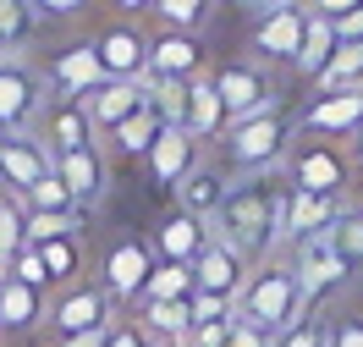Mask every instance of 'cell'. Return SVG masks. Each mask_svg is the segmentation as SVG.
I'll list each match as a JSON object with an SVG mask.
<instances>
[{
  "label": "cell",
  "instance_id": "obj_1",
  "mask_svg": "<svg viewBox=\"0 0 363 347\" xmlns=\"http://www.w3.org/2000/svg\"><path fill=\"white\" fill-rule=\"evenodd\" d=\"M281 199H286V177L281 171H259V177H237L226 187L220 209L209 215L215 237L237 243L248 259L281 254Z\"/></svg>",
  "mask_w": 363,
  "mask_h": 347
},
{
  "label": "cell",
  "instance_id": "obj_2",
  "mask_svg": "<svg viewBox=\"0 0 363 347\" xmlns=\"http://www.w3.org/2000/svg\"><path fill=\"white\" fill-rule=\"evenodd\" d=\"M297 138V121L286 111H270V116H248V121H231L220 138L209 143L215 165L226 171L231 182L237 177H259V171H281L286 149Z\"/></svg>",
  "mask_w": 363,
  "mask_h": 347
},
{
  "label": "cell",
  "instance_id": "obj_3",
  "mask_svg": "<svg viewBox=\"0 0 363 347\" xmlns=\"http://www.w3.org/2000/svg\"><path fill=\"white\" fill-rule=\"evenodd\" d=\"M303 309H308V303H303V281H297L292 254L253 259L248 281H242V292H237V314L253 320V325H264V331H286Z\"/></svg>",
  "mask_w": 363,
  "mask_h": 347
},
{
  "label": "cell",
  "instance_id": "obj_4",
  "mask_svg": "<svg viewBox=\"0 0 363 347\" xmlns=\"http://www.w3.org/2000/svg\"><path fill=\"white\" fill-rule=\"evenodd\" d=\"M281 177L297 193H319V199H352V155H347V138H314V133H297L286 160H281Z\"/></svg>",
  "mask_w": 363,
  "mask_h": 347
},
{
  "label": "cell",
  "instance_id": "obj_5",
  "mask_svg": "<svg viewBox=\"0 0 363 347\" xmlns=\"http://www.w3.org/2000/svg\"><path fill=\"white\" fill-rule=\"evenodd\" d=\"M215 89H220V105H226V127L231 121H248V116H270L281 111V83H275V67L253 61L248 50H237L226 61L209 67Z\"/></svg>",
  "mask_w": 363,
  "mask_h": 347
},
{
  "label": "cell",
  "instance_id": "obj_6",
  "mask_svg": "<svg viewBox=\"0 0 363 347\" xmlns=\"http://www.w3.org/2000/svg\"><path fill=\"white\" fill-rule=\"evenodd\" d=\"M155 265H160V254H155L149 237H138V231H116L111 243L99 248V259H94V281L116 298V309H133V303L143 298L149 276H155Z\"/></svg>",
  "mask_w": 363,
  "mask_h": 347
},
{
  "label": "cell",
  "instance_id": "obj_7",
  "mask_svg": "<svg viewBox=\"0 0 363 347\" xmlns=\"http://www.w3.org/2000/svg\"><path fill=\"white\" fill-rule=\"evenodd\" d=\"M116 314H127V309H116L111 292H105L94 276H83V281H72V287H61V292H50V314H45L39 342L77 336V331H105Z\"/></svg>",
  "mask_w": 363,
  "mask_h": 347
},
{
  "label": "cell",
  "instance_id": "obj_8",
  "mask_svg": "<svg viewBox=\"0 0 363 347\" xmlns=\"http://www.w3.org/2000/svg\"><path fill=\"white\" fill-rule=\"evenodd\" d=\"M50 99L45 72L28 55H0V138H23L33 133V121Z\"/></svg>",
  "mask_w": 363,
  "mask_h": 347
},
{
  "label": "cell",
  "instance_id": "obj_9",
  "mask_svg": "<svg viewBox=\"0 0 363 347\" xmlns=\"http://www.w3.org/2000/svg\"><path fill=\"white\" fill-rule=\"evenodd\" d=\"M286 254H292V265H297V281H303V303H308V309H325L336 292H347L352 265H347L325 237H303V243H292Z\"/></svg>",
  "mask_w": 363,
  "mask_h": 347
},
{
  "label": "cell",
  "instance_id": "obj_10",
  "mask_svg": "<svg viewBox=\"0 0 363 347\" xmlns=\"http://www.w3.org/2000/svg\"><path fill=\"white\" fill-rule=\"evenodd\" d=\"M94 55H99V72L105 77H143L149 72V28L127 23V17H105V23L89 33Z\"/></svg>",
  "mask_w": 363,
  "mask_h": 347
},
{
  "label": "cell",
  "instance_id": "obj_11",
  "mask_svg": "<svg viewBox=\"0 0 363 347\" xmlns=\"http://www.w3.org/2000/svg\"><path fill=\"white\" fill-rule=\"evenodd\" d=\"M199 160H209V143H204V138H193L182 121H165V127H160V138H155V149L143 155L149 187H155V193H171V187H177Z\"/></svg>",
  "mask_w": 363,
  "mask_h": 347
},
{
  "label": "cell",
  "instance_id": "obj_12",
  "mask_svg": "<svg viewBox=\"0 0 363 347\" xmlns=\"http://www.w3.org/2000/svg\"><path fill=\"white\" fill-rule=\"evenodd\" d=\"M215 67L209 61V45L204 33H193V28H155L149 33V72L143 77H204Z\"/></svg>",
  "mask_w": 363,
  "mask_h": 347
},
{
  "label": "cell",
  "instance_id": "obj_13",
  "mask_svg": "<svg viewBox=\"0 0 363 347\" xmlns=\"http://www.w3.org/2000/svg\"><path fill=\"white\" fill-rule=\"evenodd\" d=\"M303 33H308V11H303V6H281V11H270V17H253L248 55L264 61V67H297Z\"/></svg>",
  "mask_w": 363,
  "mask_h": 347
},
{
  "label": "cell",
  "instance_id": "obj_14",
  "mask_svg": "<svg viewBox=\"0 0 363 347\" xmlns=\"http://www.w3.org/2000/svg\"><path fill=\"white\" fill-rule=\"evenodd\" d=\"M55 177L72 187V199L83 215L111 199V155H105V143H83V149H67V155H55Z\"/></svg>",
  "mask_w": 363,
  "mask_h": 347
},
{
  "label": "cell",
  "instance_id": "obj_15",
  "mask_svg": "<svg viewBox=\"0 0 363 347\" xmlns=\"http://www.w3.org/2000/svg\"><path fill=\"white\" fill-rule=\"evenodd\" d=\"M33 138L45 143L50 160H55V155H67V149L99 143V133H94L89 105H83V99H61V94H50L45 111H39V121H33Z\"/></svg>",
  "mask_w": 363,
  "mask_h": 347
},
{
  "label": "cell",
  "instance_id": "obj_16",
  "mask_svg": "<svg viewBox=\"0 0 363 347\" xmlns=\"http://www.w3.org/2000/svg\"><path fill=\"white\" fill-rule=\"evenodd\" d=\"M209 237H215L209 215H193V209H182V204H171L155 226H149L155 254H160V259H177V265H193V259L209 248Z\"/></svg>",
  "mask_w": 363,
  "mask_h": 347
},
{
  "label": "cell",
  "instance_id": "obj_17",
  "mask_svg": "<svg viewBox=\"0 0 363 347\" xmlns=\"http://www.w3.org/2000/svg\"><path fill=\"white\" fill-rule=\"evenodd\" d=\"M363 121V89H330L314 94L303 116H297V133H314V138H352Z\"/></svg>",
  "mask_w": 363,
  "mask_h": 347
},
{
  "label": "cell",
  "instance_id": "obj_18",
  "mask_svg": "<svg viewBox=\"0 0 363 347\" xmlns=\"http://www.w3.org/2000/svg\"><path fill=\"white\" fill-rule=\"evenodd\" d=\"M50 314V292L45 287H28V281L6 276L0 281V342H23V336H39Z\"/></svg>",
  "mask_w": 363,
  "mask_h": 347
},
{
  "label": "cell",
  "instance_id": "obj_19",
  "mask_svg": "<svg viewBox=\"0 0 363 347\" xmlns=\"http://www.w3.org/2000/svg\"><path fill=\"white\" fill-rule=\"evenodd\" d=\"M347 204H352V199H319V193L286 187V199H281V254H286L292 243H303V237H319Z\"/></svg>",
  "mask_w": 363,
  "mask_h": 347
},
{
  "label": "cell",
  "instance_id": "obj_20",
  "mask_svg": "<svg viewBox=\"0 0 363 347\" xmlns=\"http://www.w3.org/2000/svg\"><path fill=\"white\" fill-rule=\"evenodd\" d=\"M55 171V160H50V149L33 133H23V138H0V187L6 193H17L23 199L28 187H39Z\"/></svg>",
  "mask_w": 363,
  "mask_h": 347
},
{
  "label": "cell",
  "instance_id": "obj_21",
  "mask_svg": "<svg viewBox=\"0 0 363 347\" xmlns=\"http://www.w3.org/2000/svg\"><path fill=\"white\" fill-rule=\"evenodd\" d=\"M83 105H89L94 133H111L121 116H133V111L149 105V89H143V77H99V83L83 94Z\"/></svg>",
  "mask_w": 363,
  "mask_h": 347
},
{
  "label": "cell",
  "instance_id": "obj_22",
  "mask_svg": "<svg viewBox=\"0 0 363 347\" xmlns=\"http://www.w3.org/2000/svg\"><path fill=\"white\" fill-rule=\"evenodd\" d=\"M248 270H253V259L242 254L237 243H226V237H209V248L193 259L199 287H204V292H226V298H237V292H242Z\"/></svg>",
  "mask_w": 363,
  "mask_h": 347
},
{
  "label": "cell",
  "instance_id": "obj_23",
  "mask_svg": "<svg viewBox=\"0 0 363 347\" xmlns=\"http://www.w3.org/2000/svg\"><path fill=\"white\" fill-rule=\"evenodd\" d=\"M160 127H165V116L155 111V105H143V111L121 116L111 133H99V143H105V155H111V165H138L149 149H155Z\"/></svg>",
  "mask_w": 363,
  "mask_h": 347
},
{
  "label": "cell",
  "instance_id": "obj_24",
  "mask_svg": "<svg viewBox=\"0 0 363 347\" xmlns=\"http://www.w3.org/2000/svg\"><path fill=\"white\" fill-rule=\"evenodd\" d=\"M99 77H105V72H99V55H94L89 39L72 45V50H61V55H50V67H45L50 94H61V99H83Z\"/></svg>",
  "mask_w": 363,
  "mask_h": 347
},
{
  "label": "cell",
  "instance_id": "obj_25",
  "mask_svg": "<svg viewBox=\"0 0 363 347\" xmlns=\"http://www.w3.org/2000/svg\"><path fill=\"white\" fill-rule=\"evenodd\" d=\"M39 248V265H45L50 292H61L72 281L89 276V231H72V237H50V243H33Z\"/></svg>",
  "mask_w": 363,
  "mask_h": 347
},
{
  "label": "cell",
  "instance_id": "obj_26",
  "mask_svg": "<svg viewBox=\"0 0 363 347\" xmlns=\"http://www.w3.org/2000/svg\"><path fill=\"white\" fill-rule=\"evenodd\" d=\"M226 187H231V177L215 165V155H209V160H199L177 187H171V204L193 209V215H215V209H220V199H226Z\"/></svg>",
  "mask_w": 363,
  "mask_h": 347
},
{
  "label": "cell",
  "instance_id": "obj_27",
  "mask_svg": "<svg viewBox=\"0 0 363 347\" xmlns=\"http://www.w3.org/2000/svg\"><path fill=\"white\" fill-rule=\"evenodd\" d=\"M182 127L193 133V138L215 143L220 133H226V105H220V89H215V77H193L187 83V111H182Z\"/></svg>",
  "mask_w": 363,
  "mask_h": 347
},
{
  "label": "cell",
  "instance_id": "obj_28",
  "mask_svg": "<svg viewBox=\"0 0 363 347\" xmlns=\"http://www.w3.org/2000/svg\"><path fill=\"white\" fill-rule=\"evenodd\" d=\"M193 298V292H187ZM187 298H160V303H138L127 314H138V325L149 331V336H165V342H187V331H193V303Z\"/></svg>",
  "mask_w": 363,
  "mask_h": 347
},
{
  "label": "cell",
  "instance_id": "obj_29",
  "mask_svg": "<svg viewBox=\"0 0 363 347\" xmlns=\"http://www.w3.org/2000/svg\"><path fill=\"white\" fill-rule=\"evenodd\" d=\"M336 23L330 17H308V33H303V50H297V77H308V83H319V72L330 67V55H336Z\"/></svg>",
  "mask_w": 363,
  "mask_h": 347
},
{
  "label": "cell",
  "instance_id": "obj_30",
  "mask_svg": "<svg viewBox=\"0 0 363 347\" xmlns=\"http://www.w3.org/2000/svg\"><path fill=\"white\" fill-rule=\"evenodd\" d=\"M39 17L28 0H0V55H28V45L39 39Z\"/></svg>",
  "mask_w": 363,
  "mask_h": 347
},
{
  "label": "cell",
  "instance_id": "obj_31",
  "mask_svg": "<svg viewBox=\"0 0 363 347\" xmlns=\"http://www.w3.org/2000/svg\"><path fill=\"white\" fill-rule=\"evenodd\" d=\"M319 237H325V243H330V248H336V254L347 259L352 270H363V204H358V199L341 209V215H336L325 231H319Z\"/></svg>",
  "mask_w": 363,
  "mask_h": 347
},
{
  "label": "cell",
  "instance_id": "obj_32",
  "mask_svg": "<svg viewBox=\"0 0 363 347\" xmlns=\"http://www.w3.org/2000/svg\"><path fill=\"white\" fill-rule=\"evenodd\" d=\"M215 11H220V0H155L149 17L160 28H193V33H204Z\"/></svg>",
  "mask_w": 363,
  "mask_h": 347
},
{
  "label": "cell",
  "instance_id": "obj_33",
  "mask_svg": "<svg viewBox=\"0 0 363 347\" xmlns=\"http://www.w3.org/2000/svg\"><path fill=\"white\" fill-rule=\"evenodd\" d=\"M330 89H363V39L358 45H336L330 67L319 72L314 94H330Z\"/></svg>",
  "mask_w": 363,
  "mask_h": 347
},
{
  "label": "cell",
  "instance_id": "obj_34",
  "mask_svg": "<svg viewBox=\"0 0 363 347\" xmlns=\"http://www.w3.org/2000/svg\"><path fill=\"white\" fill-rule=\"evenodd\" d=\"M199 287V276H193V265H177V259H160L155 276H149V287H143V298L138 303H160V298H187ZM133 303V309H138Z\"/></svg>",
  "mask_w": 363,
  "mask_h": 347
},
{
  "label": "cell",
  "instance_id": "obj_35",
  "mask_svg": "<svg viewBox=\"0 0 363 347\" xmlns=\"http://www.w3.org/2000/svg\"><path fill=\"white\" fill-rule=\"evenodd\" d=\"M89 231L83 209H28V243H50V237H72Z\"/></svg>",
  "mask_w": 363,
  "mask_h": 347
},
{
  "label": "cell",
  "instance_id": "obj_36",
  "mask_svg": "<svg viewBox=\"0 0 363 347\" xmlns=\"http://www.w3.org/2000/svg\"><path fill=\"white\" fill-rule=\"evenodd\" d=\"M270 347H330V314L325 309H303L286 331H275Z\"/></svg>",
  "mask_w": 363,
  "mask_h": 347
},
{
  "label": "cell",
  "instance_id": "obj_37",
  "mask_svg": "<svg viewBox=\"0 0 363 347\" xmlns=\"http://www.w3.org/2000/svg\"><path fill=\"white\" fill-rule=\"evenodd\" d=\"M187 83H193V77H187ZM187 83H182V77H143L149 105H155L165 121H182V111H187Z\"/></svg>",
  "mask_w": 363,
  "mask_h": 347
},
{
  "label": "cell",
  "instance_id": "obj_38",
  "mask_svg": "<svg viewBox=\"0 0 363 347\" xmlns=\"http://www.w3.org/2000/svg\"><path fill=\"white\" fill-rule=\"evenodd\" d=\"M23 204H28V209H77V199H72V187L50 171L39 187H28V193H23Z\"/></svg>",
  "mask_w": 363,
  "mask_h": 347
},
{
  "label": "cell",
  "instance_id": "obj_39",
  "mask_svg": "<svg viewBox=\"0 0 363 347\" xmlns=\"http://www.w3.org/2000/svg\"><path fill=\"white\" fill-rule=\"evenodd\" d=\"M33 6V17L39 23H55V28H67V23H83L94 11V0H28Z\"/></svg>",
  "mask_w": 363,
  "mask_h": 347
},
{
  "label": "cell",
  "instance_id": "obj_40",
  "mask_svg": "<svg viewBox=\"0 0 363 347\" xmlns=\"http://www.w3.org/2000/svg\"><path fill=\"white\" fill-rule=\"evenodd\" d=\"M193 325L199 320H231L237 314V298H226V292H204V287H193Z\"/></svg>",
  "mask_w": 363,
  "mask_h": 347
},
{
  "label": "cell",
  "instance_id": "obj_41",
  "mask_svg": "<svg viewBox=\"0 0 363 347\" xmlns=\"http://www.w3.org/2000/svg\"><path fill=\"white\" fill-rule=\"evenodd\" d=\"M330 347H363V309L330 314Z\"/></svg>",
  "mask_w": 363,
  "mask_h": 347
},
{
  "label": "cell",
  "instance_id": "obj_42",
  "mask_svg": "<svg viewBox=\"0 0 363 347\" xmlns=\"http://www.w3.org/2000/svg\"><path fill=\"white\" fill-rule=\"evenodd\" d=\"M143 342H149V331L138 325V314H116L105 331V347H143Z\"/></svg>",
  "mask_w": 363,
  "mask_h": 347
},
{
  "label": "cell",
  "instance_id": "obj_43",
  "mask_svg": "<svg viewBox=\"0 0 363 347\" xmlns=\"http://www.w3.org/2000/svg\"><path fill=\"white\" fill-rule=\"evenodd\" d=\"M275 342V331H264V325H253V320H231V331H226V347H270Z\"/></svg>",
  "mask_w": 363,
  "mask_h": 347
},
{
  "label": "cell",
  "instance_id": "obj_44",
  "mask_svg": "<svg viewBox=\"0 0 363 347\" xmlns=\"http://www.w3.org/2000/svg\"><path fill=\"white\" fill-rule=\"evenodd\" d=\"M231 320H237V314H231ZM231 320H199L193 331H187V342H182V347H226Z\"/></svg>",
  "mask_w": 363,
  "mask_h": 347
},
{
  "label": "cell",
  "instance_id": "obj_45",
  "mask_svg": "<svg viewBox=\"0 0 363 347\" xmlns=\"http://www.w3.org/2000/svg\"><path fill=\"white\" fill-rule=\"evenodd\" d=\"M11 276H17V281H28V287H45V292H50V281H45V265H39V248H33V243H28L23 254L11 259Z\"/></svg>",
  "mask_w": 363,
  "mask_h": 347
},
{
  "label": "cell",
  "instance_id": "obj_46",
  "mask_svg": "<svg viewBox=\"0 0 363 347\" xmlns=\"http://www.w3.org/2000/svg\"><path fill=\"white\" fill-rule=\"evenodd\" d=\"M111 17H127V23H143L149 11H155V0H99Z\"/></svg>",
  "mask_w": 363,
  "mask_h": 347
},
{
  "label": "cell",
  "instance_id": "obj_47",
  "mask_svg": "<svg viewBox=\"0 0 363 347\" xmlns=\"http://www.w3.org/2000/svg\"><path fill=\"white\" fill-rule=\"evenodd\" d=\"M336 39H341V45H358V39H363V0L347 11V17H336Z\"/></svg>",
  "mask_w": 363,
  "mask_h": 347
},
{
  "label": "cell",
  "instance_id": "obj_48",
  "mask_svg": "<svg viewBox=\"0 0 363 347\" xmlns=\"http://www.w3.org/2000/svg\"><path fill=\"white\" fill-rule=\"evenodd\" d=\"M352 6H358V0H303V11H308V17H330V23L347 17Z\"/></svg>",
  "mask_w": 363,
  "mask_h": 347
},
{
  "label": "cell",
  "instance_id": "obj_49",
  "mask_svg": "<svg viewBox=\"0 0 363 347\" xmlns=\"http://www.w3.org/2000/svg\"><path fill=\"white\" fill-rule=\"evenodd\" d=\"M111 331V325H105ZM105 331H77V336H55V342H45V347H105Z\"/></svg>",
  "mask_w": 363,
  "mask_h": 347
},
{
  "label": "cell",
  "instance_id": "obj_50",
  "mask_svg": "<svg viewBox=\"0 0 363 347\" xmlns=\"http://www.w3.org/2000/svg\"><path fill=\"white\" fill-rule=\"evenodd\" d=\"M231 6H242L248 17H270V11H281V6H303V0H231Z\"/></svg>",
  "mask_w": 363,
  "mask_h": 347
},
{
  "label": "cell",
  "instance_id": "obj_51",
  "mask_svg": "<svg viewBox=\"0 0 363 347\" xmlns=\"http://www.w3.org/2000/svg\"><path fill=\"white\" fill-rule=\"evenodd\" d=\"M347 155H352V171H358V177H363V121H358V133L347 138Z\"/></svg>",
  "mask_w": 363,
  "mask_h": 347
},
{
  "label": "cell",
  "instance_id": "obj_52",
  "mask_svg": "<svg viewBox=\"0 0 363 347\" xmlns=\"http://www.w3.org/2000/svg\"><path fill=\"white\" fill-rule=\"evenodd\" d=\"M143 347H182V342H165V336H149Z\"/></svg>",
  "mask_w": 363,
  "mask_h": 347
}]
</instances>
